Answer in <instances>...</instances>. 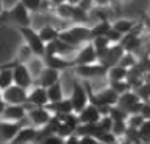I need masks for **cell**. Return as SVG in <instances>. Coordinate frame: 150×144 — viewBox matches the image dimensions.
I'll return each instance as SVG.
<instances>
[{
  "label": "cell",
  "instance_id": "cell-1",
  "mask_svg": "<svg viewBox=\"0 0 150 144\" xmlns=\"http://www.w3.org/2000/svg\"><path fill=\"white\" fill-rule=\"evenodd\" d=\"M0 23L11 25V26H16V28L30 26L31 25V13L17 0L13 6L3 9V13L0 14Z\"/></svg>",
  "mask_w": 150,
  "mask_h": 144
},
{
  "label": "cell",
  "instance_id": "cell-2",
  "mask_svg": "<svg viewBox=\"0 0 150 144\" xmlns=\"http://www.w3.org/2000/svg\"><path fill=\"white\" fill-rule=\"evenodd\" d=\"M59 39L67 42V43H70V45L76 47V48H79L81 45L90 42L93 39V34H91L90 26H87L84 23H74L71 26H67V28L60 30Z\"/></svg>",
  "mask_w": 150,
  "mask_h": 144
},
{
  "label": "cell",
  "instance_id": "cell-3",
  "mask_svg": "<svg viewBox=\"0 0 150 144\" xmlns=\"http://www.w3.org/2000/svg\"><path fill=\"white\" fill-rule=\"evenodd\" d=\"M17 30L20 33V36L23 37L25 43L31 48V51L34 53V56L42 57L43 53H45V42L39 37L37 30H34L31 25L30 26H20V28H17Z\"/></svg>",
  "mask_w": 150,
  "mask_h": 144
},
{
  "label": "cell",
  "instance_id": "cell-4",
  "mask_svg": "<svg viewBox=\"0 0 150 144\" xmlns=\"http://www.w3.org/2000/svg\"><path fill=\"white\" fill-rule=\"evenodd\" d=\"M70 101H71V106H73L74 113H79L81 110L90 102V95H88L85 82H81L79 79L73 81V90H71Z\"/></svg>",
  "mask_w": 150,
  "mask_h": 144
},
{
  "label": "cell",
  "instance_id": "cell-5",
  "mask_svg": "<svg viewBox=\"0 0 150 144\" xmlns=\"http://www.w3.org/2000/svg\"><path fill=\"white\" fill-rule=\"evenodd\" d=\"M73 73L84 81L88 79H98V77H105L107 76V67L102 65L101 62H93V64H85V65H74Z\"/></svg>",
  "mask_w": 150,
  "mask_h": 144
},
{
  "label": "cell",
  "instance_id": "cell-6",
  "mask_svg": "<svg viewBox=\"0 0 150 144\" xmlns=\"http://www.w3.org/2000/svg\"><path fill=\"white\" fill-rule=\"evenodd\" d=\"M53 113L47 109V106L39 107V106H26V119L30 121V126L39 127L45 126L50 119H51Z\"/></svg>",
  "mask_w": 150,
  "mask_h": 144
},
{
  "label": "cell",
  "instance_id": "cell-7",
  "mask_svg": "<svg viewBox=\"0 0 150 144\" xmlns=\"http://www.w3.org/2000/svg\"><path fill=\"white\" fill-rule=\"evenodd\" d=\"M26 98H28V90L16 84L2 90V99L6 104H26Z\"/></svg>",
  "mask_w": 150,
  "mask_h": 144
},
{
  "label": "cell",
  "instance_id": "cell-8",
  "mask_svg": "<svg viewBox=\"0 0 150 144\" xmlns=\"http://www.w3.org/2000/svg\"><path fill=\"white\" fill-rule=\"evenodd\" d=\"M73 60L74 65H85V64H93L98 62V56H96V48L93 47L91 42H87L84 45H81L76 50V56Z\"/></svg>",
  "mask_w": 150,
  "mask_h": 144
},
{
  "label": "cell",
  "instance_id": "cell-9",
  "mask_svg": "<svg viewBox=\"0 0 150 144\" xmlns=\"http://www.w3.org/2000/svg\"><path fill=\"white\" fill-rule=\"evenodd\" d=\"M13 81H14L16 85L23 87L26 90H30V88L34 85V77L31 76L30 70L25 64H17L13 68Z\"/></svg>",
  "mask_w": 150,
  "mask_h": 144
},
{
  "label": "cell",
  "instance_id": "cell-10",
  "mask_svg": "<svg viewBox=\"0 0 150 144\" xmlns=\"http://www.w3.org/2000/svg\"><path fill=\"white\" fill-rule=\"evenodd\" d=\"M0 119L11 121V123H22L26 121V106L25 104H6L3 115Z\"/></svg>",
  "mask_w": 150,
  "mask_h": 144
},
{
  "label": "cell",
  "instance_id": "cell-11",
  "mask_svg": "<svg viewBox=\"0 0 150 144\" xmlns=\"http://www.w3.org/2000/svg\"><path fill=\"white\" fill-rule=\"evenodd\" d=\"M23 126H25V121L11 123V121L0 119V144H8Z\"/></svg>",
  "mask_w": 150,
  "mask_h": 144
},
{
  "label": "cell",
  "instance_id": "cell-12",
  "mask_svg": "<svg viewBox=\"0 0 150 144\" xmlns=\"http://www.w3.org/2000/svg\"><path fill=\"white\" fill-rule=\"evenodd\" d=\"M48 104V96H47V88L42 85L34 84L28 90V98H26L25 106H39L43 107Z\"/></svg>",
  "mask_w": 150,
  "mask_h": 144
},
{
  "label": "cell",
  "instance_id": "cell-13",
  "mask_svg": "<svg viewBox=\"0 0 150 144\" xmlns=\"http://www.w3.org/2000/svg\"><path fill=\"white\" fill-rule=\"evenodd\" d=\"M42 59H43L45 67L59 70V71H64L67 68H73L74 67L73 60H68L64 56H59V54H48V56H42Z\"/></svg>",
  "mask_w": 150,
  "mask_h": 144
},
{
  "label": "cell",
  "instance_id": "cell-14",
  "mask_svg": "<svg viewBox=\"0 0 150 144\" xmlns=\"http://www.w3.org/2000/svg\"><path fill=\"white\" fill-rule=\"evenodd\" d=\"M77 115V119H79V124H87V123H98L99 119H101V112H99V109L94 106V104L88 102L87 106L81 110Z\"/></svg>",
  "mask_w": 150,
  "mask_h": 144
},
{
  "label": "cell",
  "instance_id": "cell-15",
  "mask_svg": "<svg viewBox=\"0 0 150 144\" xmlns=\"http://www.w3.org/2000/svg\"><path fill=\"white\" fill-rule=\"evenodd\" d=\"M36 140H37V129L30 124L28 126L25 124L8 144H25V143H31V141L36 143Z\"/></svg>",
  "mask_w": 150,
  "mask_h": 144
},
{
  "label": "cell",
  "instance_id": "cell-16",
  "mask_svg": "<svg viewBox=\"0 0 150 144\" xmlns=\"http://www.w3.org/2000/svg\"><path fill=\"white\" fill-rule=\"evenodd\" d=\"M60 71L59 70H54V68H50V67H43V70L40 71V74L37 76V79L34 81V84L37 85H42V87H50L53 85L54 82L60 81Z\"/></svg>",
  "mask_w": 150,
  "mask_h": 144
},
{
  "label": "cell",
  "instance_id": "cell-17",
  "mask_svg": "<svg viewBox=\"0 0 150 144\" xmlns=\"http://www.w3.org/2000/svg\"><path fill=\"white\" fill-rule=\"evenodd\" d=\"M47 109H48L53 115H56V116L67 115V113H71V112H73V106H71L70 98H62V99H60V101H57V102H48V104H47Z\"/></svg>",
  "mask_w": 150,
  "mask_h": 144
},
{
  "label": "cell",
  "instance_id": "cell-18",
  "mask_svg": "<svg viewBox=\"0 0 150 144\" xmlns=\"http://www.w3.org/2000/svg\"><path fill=\"white\" fill-rule=\"evenodd\" d=\"M121 45H122V48H124V51H129V53H135L138 48L141 47V39H139V36L136 34L135 31H132V33H129V34H124L122 36V39H121Z\"/></svg>",
  "mask_w": 150,
  "mask_h": 144
},
{
  "label": "cell",
  "instance_id": "cell-19",
  "mask_svg": "<svg viewBox=\"0 0 150 144\" xmlns=\"http://www.w3.org/2000/svg\"><path fill=\"white\" fill-rule=\"evenodd\" d=\"M39 33V37L42 39L45 43L48 42H54L56 39H59V28L56 25H53V23H45V25H42L40 28L37 30Z\"/></svg>",
  "mask_w": 150,
  "mask_h": 144
},
{
  "label": "cell",
  "instance_id": "cell-20",
  "mask_svg": "<svg viewBox=\"0 0 150 144\" xmlns=\"http://www.w3.org/2000/svg\"><path fill=\"white\" fill-rule=\"evenodd\" d=\"M129 76V68L121 67V65H112L107 68V81H122Z\"/></svg>",
  "mask_w": 150,
  "mask_h": 144
},
{
  "label": "cell",
  "instance_id": "cell-21",
  "mask_svg": "<svg viewBox=\"0 0 150 144\" xmlns=\"http://www.w3.org/2000/svg\"><path fill=\"white\" fill-rule=\"evenodd\" d=\"M135 25H136V22L135 20H130V19H118L116 22H113V23H112L113 28L116 31H119L122 36L129 34V33H132V31H135Z\"/></svg>",
  "mask_w": 150,
  "mask_h": 144
},
{
  "label": "cell",
  "instance_id": "cell-22",
  "mask_svg": "<svg viewBox=\"0 0 150 144\" xmlns=\"http://www.w3.org/2000/svg\"><path fill=\"white\" fill-rule=\"evenodd\" d=\"M47 96H48V102H57L62 98H65L60 81H57V82H54L53 85L47 87Z\"/></svg>",
  "mask_w": 150,
  "mask_h": 144
},
{
  "label": "cell",
  "instance_id": "cell-23",
  "mask_svg": "<svg viewBox=\"0 0 150 144\" xmlns=\"http://www.w3.org/2000/svg\"><path fill=\"white\" fill-rule=\"evenodd\" d=\"M26 67H28L30 70V73L31 76L34 77V81L37 79V76L40 74V71L43 70V67H45V64H43V59L42 57H39V56H34V57H31L28 62L25 64Z\"/></svg>",
  "mask_w": 150,
  "mask_h": 144
},
{
  "label": "cell",
  "instance_id": "cell-24",
  "mask_svg": "<svg viewBox=\"0 0 150 144\" xmlns=\"http://www.w3.org/2000/svg\"><path fill=\"white\" fill-rule=\"evenodd\" d=\"M31 57H34V53H33L31 48L23 42L17 50V57H16V60H17L19 64H26Z\"/></svg>",
  "mask_w": 150,
  "mask_h": 144
},
{
  "label": "cell",
  "instance_id": "cell-25",
  "mask_svg": "<svg viewBox=\"0 0 150 144\" xmlns=\"http://www.w3.org/2000/svg\"><path fill=\"white\" fill-rule=\"evenodd\" d=\"M110 28H112V23H110L107 19L99 20L98 23L91 28V34H93V37H96V36H107V33L110 31Z\"/></svg>",
  "mask_w": 150,
  "mask_h": 144
},
{
  "label": "cell",
  "instance_id": "cell-26",
  "mask_svg": "<svg viewBox=\"0 0 150 144\" xmlns=\"http://www.w3.org/2000/svg\"><path fill=\"white\" fill-rule=\"evenodd\" d=\"M108 87L115 90L118 95H122V93L132 90L130 88V84L127 82V79H122V81H108Z\"/></svg>",
  "mask_w": 150,
  "mask_h": 144
},
{
  "label": "cell",
  "instance_id": "cell-27",
  "mask_svg": "<svg viewBox=\"0 0 150 144\" xmlns=\"http://www.w3.org/2000/svg\"><path fill=\"white\" fill-rule=\"evenodd\" d=\"M125 130H127L125 121H113V123H112V129H110V132H112V133L118 138V140L124 138Z\"/></svg>",
  "mask_w": 150,
  "mask_h": 144
},
{
  "label": "cell",
  "instance_id": "cell-28",
  "mask_svg": "<svg viewBox=\"0 0 150 144\" xmlns=\"http://www.w3.org/2000/svg\"><path fill=\"white\" fill-rule=\"evenodd\" d=\"M144 119L146 118H144L141 113H132V115L127 116L125 124H127V127H132V129H139L141 124L144 123Z\"/></svg>",
  "mask_w": 150,
  "mask_h": 144
},
{
  "label": "cell",
  "instance_id": "cell-29",
  "mask_svg": "<svg viewBox=\"0 0 150 144\" xmlns=\"http://www.w3.org/2000/svg\"><path fill=\"white\" fill-rule=\"evenodd\" d=\"M73 133H74V129H73V127H70L68 124H65L64 121L59 119V124H57V127H56V135L65 140V138H68L70 135H73Z\"/></svg>",
  "mask_w": 150,
  "mask_h": 144
},
{
  "label": "cell",
  "instance_id": "cell-30",
  "mask_svg": "<svg viewBox=\"0 0 150 144\" xmlns=\"http://www.w3.org/2000/svg\"><path fill=\"white\" fill-rule=\"evenodd\" d=\"M118 65H121V67H125V68H132V67H135L136 65V59H135V53H129V51H125L124 54H122V57L119 59V62Z\"/></svg>",
  "mask_w": 150,
  "mask_h": 144
},
{
  "label": "cell",
  "instance_id": "cell-31",
  "mask_svg": "<svg viewBox=\"0 0 150 144\" xmlns=\"http://www.w3.org/2000/svg\"><path fill=\"white\" fill-rule=\"evenodd\" d=\"M19 2L23 5V6L30 11V13H36V14L40 13L42 0H19Z\"/></svg>",
  "mask_w": 150,
  "mask_h": 144
},
{
  "label": "cell",
  "instance_id": "cell-32",
  "mask_svg": "<svg viewBox=\"0 0 150 144\" xmlns=\"http://www.w3.org/2000/svg\"><path fill=\"white\" fill-rule=\"evenodd\" d=\"M139 141H150V119H144V123L138 129Z\"/></svg>",
  "mask_w": 150,
  "mask_h": 144
},
{
  "label": "cell",
  "instance_id": "cell-33",
  "mask_svg": "<svg viewBox=\"0 0 150 144\" xmlns=\"http://www.w3.org/2000/svg\"><path fill=\"white\" fill-rule=\"evenodd\" d=\"M90 42L93 43V47L96 50H102V48H107V47L112 45L110 40L107 39V36H96V37H93Z\"/></svg>",
  "mask_w": 150,
  "mask_h": 144
},
{
  "label": "cell",
  "instance_id": "cell-34",
  "mask_svg": "<svg viewBox=\"0 0 150 144\" xmlns=\"http://www.w3.org/2000/svg\"><path fill=\"white\" fill-rule=\"evenodd\" d=\"M96 140H98V143H101V144H112V143H118L119 141L110 130L108 132H102L101 135L96 136Z\"/></svg>",
  "mask_w": 150,
  "mask_h": 144
},
{
  "label": "cell",
  "instance_id": "cell-35",
  "mask_svg": "<svg viewBox=\"0 0 150 144\" xmlns=\"http://www.w3.org/2000/svg\"><path fill=\"white\" fill-rule=\"evenodd\" d=\"M36 144H64V138H60L57 135H50L36 141Z\"/></svg>",
  "mask_w": 150,
  "mask_h": 144
},
{
  "label": "cell",
  "instance_id": "cell-36",
  "mask_svg": "<svg viewBox=\"0 0 150 144\" xmlns=\"http://www.w3.org/2000/svg\"><path fill=\"white\" fill-rule=\"evenodd\" d=\"M107 39L110 40V43H119L121 42V39H122V34L119 31H116L113 26L110 28V31L107 33Z\"/></svg>",
  "mask_w": 150,
  "mask_h": 144
},
{
  "label": "cell",
  "instance_id": "cell-37",
  "mask_svg": "<svg viewBox=\"0 0 150 144\" xmlns=\"http://www.w3.org/2000/svg\"><path fill=\"white\" fill-rule=\"evenodd\" d=\"M77 6L82 8L84 11H87V13H90V11H93L96 8V5H94V0H81V2L77 3Z\"/></svg>",
  "mask_w": 150,
  "mask_h": 144
},
{
  "label": "cell",
  "instance_id": "cell-38",
  "mask_svg": "<svg viewBox=\"0 0 150 144\" xmlns=\"http://www.w3.org/2000/svg\"><path fill=\"white\" fill-rule=\"evenodd\" d=\"M141 115H142L146 119H150V99H149V101H142Z\"/></svg>",
  "mask_w": 150,
  "mask_h": 144
},
{
  "label": "cell",
  "instance_id": "cell-39",
  "mask_svg": "<svg viewBox=\"0 0 150 144\" xmlns=\"http://www.w3.org/2000/svg\"><path fill=\"white\" fill-rule=\"evenodd\" d=\"M79 144H98V140L94 136L84 135V136H79Z\"/></svg>",
  "mask_w": 150,
  "mask_h": 144
},
{
  "label": "cell",
  "instance_id": "cell-40",
  "mask_svg": "<svg viewBox=\"0 0 150 144\" xmlns=\"http://www.w3.org/2000/svg\"><path fill=\"white\" fill-rule=\"evenodd\" d=\"M64 144H79V136H77L76 133L70 135L68 138H65V140H64Z\"/></svg>",
  "mask_w": 150,
  "mask_h": 144
},
{
  "label": "cell",
  "instance_id": "cell-41",
  "mask_svg": "<svg viewBox=\"0 0 150 144\" xmlns=\"http://www.w3.org/2000/svg\"><path fill=\"white\" fill-rule=\"evenodd\" d=\"M5 107H6V102H5L3 99H2V96H0V118H2V115H3Z\"/></svg>",
  "mask_w": 150,
  "mask_h": 144
},
{
  "label": "cell",
  "instance_id": "cell-42",
  "mask_svg": "<svg viewBox=\"0 0 150 144\" xmlns=\"http://www.w3.org/2000/svg\"><path fill=\"white\" fill-rule=\"evenodd\" d=\"M50 3H51L53 6H59V5L65 3V0H50Z\"/></svg>",
  "mask_w": 150,
  "mask_h": 144
},
{
  "label": "cell",
  "instance_id": "cell-43",
  "mask_svg": "<svg viewBox=\"0 0 150 144\" xmlns=\"http://www.w3.org/2000/svg\"><path fill=\"white\" fill-rule=\"evenodd\" d=\"M119 144H136V143H133V141H130V140H125V138H121Z\"/></svg>",
  "mask_w": 150,
  "mask_h": 144
},
{
  "label": "cell",
  "instance_id": "cell-44",
  "mask_svg": "<svg viewBox=\"0 0 150 144\" xmlns=\"http://www.w3.org/2000/svg\"><path fill=\"white\" fill-rule=\"evenodd\" d=\"M65 2H67V3H71V5H77L81 0H65Z\"/></svg>",
  "mask_w": 150,
  "mask_h": 144
},
{
  "label": "cell",
  "instance_id": "cell-45",
  "mask_svg": "<svg viewBox=\"0 0 150 144\" xmlns=\"http://www.w3.org/2000/svg\"><path fill=\"white\" fill-rule=\"evenodd\" d=\"M3 9H5V3H3V0H0V14L3 13Z\"/></svg>",
  "mask_w": 150,
  "mask_h": 144
},
{
  "label": "cell",
  "instance_id": "cell-46",
  "mask_svg": "<svg viewBox=\"0 0 150 144\" xmlns=\"http://www.w3.org/2000/svg\"><path fill=\"white\" fill-rule=\"evenodd\" d=\"M136 144H150V141H138Z\"/></svg>",
  "mask_w": 150,
  "mask_h": 144
},
{
  "label": "cell",
  "instance_id": "cell-47",
  "mask_svg": "<svg viewBox=\"0 0 150 144\" xmlns=\"http://www.w3.org/2000/svg\"><path fill=\"white\" fill-rule=\"evenodd\" d=\"M25 144H36L34 141H31V143H25Z\"/></svg>",
  "mask_w": 150,
  "mask_h": 144
},
{
  "label": "cell",
  "instance_id": "cell-48",
  "mask_svg": "<svg viewBox=\"0 0 150 144\" xmlns=\"http://www.w3.org/2000/svg\"><path fill=\"white\" fill-rule=\"evenodd\" d=\"M112 144H119V141H118V143H112Z\"/></svg>",
  "mask_w": 150,
  "mask_h": 144
},
{
  "label": "cell",
  "instance_id": "cell-49",
  "mask_svg": "<svg viewBox=\"0 0 150 144\" xmlns=\"http://www.w3.org/2000/svg\"><path fill=\"white\" fill-rule=\"evenodd\" d=\"M0 96H2V90H0Z\"/></svg>",
  "mask_w": 150,
  "mask_h": 144
},
{
  "label": "cell",
  "instance_id": "cell-50",
  "mask_svg": "<svg viewBox=\"0 0 150 144\" xmlns=\"http://www.w3.org/2000/svg\"><path fill=\"white\" fill-rule=\"evenodd\" d=\"M98 144H101V143H98Z\"/></svg>",
  "mask_w": 150,
  "mask_h": 144
}]
</instances>
